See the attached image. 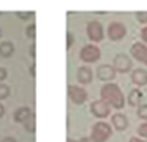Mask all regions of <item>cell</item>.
Wrapping results in <instances>:
<instances>
[{"instance_id":"6da1fadb","label":"cell","mask_w":147,"mask_h":142,"mask_svg":"<svg viewBox=\"0 0 147 142\" xmlns=\"http://www.w3.org/2000/svg\"><path fill=\"white\" fill-rule=\"evenodd\" d=\"M100 98H101L103 103H106L111 107L114 109H122L125 106V96L122 93L120 87L115 84H106L101 87V92H100Z\"/></svg>"},{"instance_id":"7a4b0ae2","label":"cell","mask_w":147,"mask_h":142,"mask_svg":"<svg viewBox=\"0 0 147 142\" xmlns=\"http://www.w3.org/2000/svg\"><path fill=\"white\" fill-rule=\"evenodd\" d=\"M112 128L109 123L106 122H96L92 128V134H90V139L93 142H106L109 137H111Z\"/></svg>"},{"instance_id":"3957f363","label":"cell","mask_w":147,"mask_h":142,"mask_svg":"<svg viewBox=\"0 0 147 142\" xmlns=\"http://www.w3.org/2000/svg\"><path fill=\"white\" fill-rule=\"evenodd\" d=\"M100 55H101V50H100L95 44H87V46H84L82 49H81V52H79L81 60L86 62V63L96 62V60L100 59Z\"/></svg>"},{"instance_id":"277c9868","label":"cell","mask_w":147,"mask_h":142,"mask_svg":"<svg viewBox=\"0 0 147 142\" xmlns=\"http://www.w3.org/2000/svg\"><path fill=\"white\" fill-rule=\"evenodd\" d=\"M68 96L71 98L74 104H84L89 98L87 90L81 85H68Z\"/></svg>"},{"instance_id":"5b68a950","label":"cell","mask_w":147,"mask_h":142,"mask_svg":"<svg viewBox=\"0 0 147 142\" xmlns=\"http://www.w3.org/2000/svg\"><path fill=\"white\" fill-rule=\"evenodd\" d=\"M87 36L93 41V43H98L105 38V30H103V25L98 21H90L87 24Z\"/></svg>"},{"instance_id":"8992f818","label":"cell","mask_w":147,"mask_h":142,"mask_svg":"<svg viewBox=\"0 0 147 142\" xmlns=\"http://www.w3.org/2000/svg\"><path fill=\"white\" fill-rule=\"evenodd\" d=\"M133 66V60L127 54H117L114 57V69L115 73H128Z\"/></svg>"},{"instance_id":"52a82bcc","label":"cell","mask_w":147,"mask_h":142,"mask_svg":"<svg viewBox=\"0 0 147 142\" xmlns=\"http://www.w3.org/2000/svg\"><path fill=\"white\" fill-rule=\"evenodd\" d=\"M108 35L112 41H119L127 35V27H125L122 22H111L108 27Z\"/></svg>"},{"instance_id":"ba28073f","label":"cell","mask_w":147,"mask_h":142,"mask_svg":"<svg viewBox=\"0 0 147 142\" xmlns=\"http://www.w3.org/2000/svg\"><path fill=\"white\" fill-rule=\"evenodd\" d=\"M90 110H92V114L95 117H98V118H106V117L109 115V112H111L109 106L106 103H103L101 100L92 101V103H90Z\"/></svg>"},{"instance_id":"9c48e42d","label":"cell","mask_w":147,"mask_h":142,"mask_svg":"<svg viewBox=\"0 0 147 142\" xmlns=\"http://www.w3.org/2000/svg\"><path fill=\"white\" fill-rule=\"evenodd\" d=\"M131 55L136 60H139L141 63L147 65V46L144 43H134L131 46Z\"/></svg>"},{"instance_id":"30bf717a","label":"cell","mask_w":147,"mask_h":142,"mask_svg":"<svg viewBox=\"0 0 147 142\" xmlns=\"http://www.w3.org/2000/svg\"><path fill=\"white\" fill-rule=\"evenodd\" d=\"M96 74H98L100 81H112L115 76V69L112 65H100L96 69Z\"/></svg>"},{"instance_id":"8fae6325","label":"cell","mask_w":147,"mask_h":142,"mask_svg":"<svg viewBox=\"0 0 147 142\" xmlns=\"http://www.w3.org/2000/svg\"><path fill=\"white\" fill-rule=\"evenodd\" d=\"M131 82L138 87H144L147 85V71L142 68H138L131 73Z\"/></svg>"},{"instance_id":"7c38bea8","label":"cell","mask_w":147,"mask_h":142,"mask_svg":"<svg viewBox=\"0 0 147 142\" xmlns=\"http://www.w3.org/2000/svg\"><path fill=\"white\" fill-rule=\"evenodd\" d=\"M111 123L115 129H119V131H123V129L128 128V118L120 112L114 114V115L111 117Z\"/></svg>"},{"instance_id":"4fadbf2b","label":"cell","mask_w":147,"mask_h":142,"mask_svg":"<svg viewBox=\"0 0 147 142\" xmlns=\"http://www.w3.org/2000/svg\"><path fill=\"white\" fill-rule=\"evenodd\" d=\"M93 79V71L89 68V66H79L78 68V81L81 84H90Z\"/></svg>"},{"instance_id":"5bb4252c","label":"cell","mask_w":147,"mask_h":142,"mask_svg":"<svg viewBox=\"0 0 147 142\" xmlns=\"http://www.w3.org/2000/svg\"><path fill=\"white\" fill-rule=\"evenodd\" d=\"M141 100H142V92H141L139 88H133V90L130 92V95H128V104L136 107L141 104Z\"/></svg>"},{"instance_id":"9a60e30c","label":"cell","mask_w":147,"mask_h":142,"mask_svg":"<svg viewBox=\"0 0 147 142\" xmlns=\"http://www.w3.org/2000/svg\"><path fill=\"white\" fill-rule=\"evenodd\" d=\"M30 115H32L30 107H19V109H16V112H14V120L19 122V123H24Z\"/></svg>"},{"instance_id":"2e32d148","label":"cell","mask_w":147,"mask_h":142,"mask_svg":"<svg viewBox=\"0 0 147 142\" xmlns=\"http://www.w3.org/2000/svg\"><path fill=\"white\" fill-rule=\"evenodd\" d=\"M13 52H14V44L11 41L0 43V55L2 57H10V55H13Z\"/></svg>"},{"instance_id":"e0dca14e","label":"cell","mask_w":147,"mask_h":142,"mask_svg":"<svg viewBox=\"0 0 147 142\" xmlns=\"http://www.w3.org/2000/svg\"><path fill=\"white\" fill-rule=\"evenodd\" d=\"M24 126H26V129H27L29 133H35L36 125H35V115H33V114L26 120V122H24Z\"/></svg>"},{"instance_id":"ac0fdd59","label":"cell","mask_w":147,"mask_h":142,"mask_svg":"<svg viewBox=\"0 0 147 142\" xmlns=\"http://www.w3.org/2000/svg\"><path fill=\"white\" fill-rule=\"evenodd\" d=\"M16 16L19 19H22V21H29V19L35 17V13H33V11H18Z\"/></svg>"},{"instance_id":"d6986e66","label":"cell","mask_w":147,"mask_h":142,"mask_svg":"<svg viewBox=\"0 0 147 142\" xmlns=\"http://www.w3.org/2000/svg\"><path fill=\"white\" fill-rule=\"evenodd\" d=\"M8 96H10V87L7 84H0V101L7 100Z\"/></svg>"},{"instance_id":"ffe728a7","label":"cell","mask_w":147,"mask_h":142,"mask_svg":"<svg viewBox=\"0 0 147 142\" xmlns=\"http://www.w3.org/2000/svg\"><path fill=\"white\" fill-rule=\"evenodd\" d=\"M138 117L147 120V104H139L138 106Z\"/></svg>"},{"instance_id":"44dd1931","label":"cell","mask_w":147,"mask_h":142,"mask_svg":"<svg viewBox=\"0 0 147 142\" xmlns=\"http://www.w3.org/2000/svg\"><path fill=\"white\" fill-rule=\"evenodd\" d=\"M35 32H36V25L35 24H30L29 27L26 28V35L29 38H35Z\"/></svg>"},{"instance_id":"7402d4cb","label":"cell","mask_w":147,"mask_h":142,"mask_svg":"<svg viewBox=\"0 0 147 142\" xmlns=\"http://www.w3.org/2000/svg\"><path fill=\"white\" fill-rule=\"evenodd\" d=\"M138 134H139V137H144V139H147V122L146 123H142V125L138 128Z\"/></svg>"},{"instance_id":"603a6c76","label":"cell","mask_w":147,"mask_h":142,"mask_svg":"<svg viewBox=\"0 0 147 142\" xmlns=\"http://www.w3.org/2000/svg\"><path fill=\"white\" fill-rule=\"evenodd\" d=\"M136 19H138V22H141V24H147V11L136 13Z\"/></svg>"},{"instance_id":"cb8c5ba5","label":"cell","mask_w":147,"mask_h":142,"mask_svg":"<svg viewBox=\"0 0 147 142\" xmlns=\"http://www.w3.org/2000/svg\"><path fill=\"white\" fill-rule=\"evenodd\" d=\"M73 43H74V36H73V33L68 32L67 33V49H70V47L73 46Z\"/></svg>"},{"instance_id":"d4e9b609","label":"cell","mask_w":147,"mask_h":142,"mask_svg":"<svg viewBox=\"0 0 147 142\" xmlns=\"http://www.w3.org/2000/svg\"><path fill=\"white\" fill-rule=\"evenodd\" d=\"M8 76V71L5 68H0V84H2V81H5Z\"/></svg>"},{"instance_id":"484cf974","label":"cell","mask_w":147,"mask_h":142,"mask_svg":"<svg viewBox=\"0 0 147 142\" xmlns=\"http://www.w3.org/2000/svg\"><path fill=\"white\" fill-rule=\"evenodd\" d=\"M141 38H142L144 43H147V27H144L142 30H141Z\"/></svg>"},{"instance_id":"4316f807","label":"cell","mask_w":147,"mask_h":142,"mask_svg":"<svg viewBox=\"0 0 147 142\" xmlns=\"http://www.w3.org/2000/svg\"><path fill=\"white\" fill-rule=\"evenodd\" d=\"M35 47H36V46H35V43H33L32 46H30V55H32L33 59H35Z\"/></svg>"},{"instance_id":"83f0119b","label":"cell","mask_w":147,"mask_h":142,"mask_svg":"<svg viewBox=\"0 0 147 142\" xmlns=\"http://www.w3.org/2000/svg\"><path fill=\"white\" fill-rule=\"evenodd\" d=\"M2 142H18V141L14 137H3V139H2Z\"/></svg>"},{"instance_id":"f1b7e54d","label":"cell","mask_w":147,"mask_h":142,"mask_svg":"<svg viewBox=\"0 0 147 142\" xmlns=\"http://www.w3.org/2000/svg\"><path fill=\"white\" fill-rule=\"evenodd\" d=\"M3 115H5V106L0 103V117H3Z\"/></svg>"},{"instance_id":"f546056e","label":"cell","mask_w":147,"mask_h":142,"mask_svg":"<svg viewBox=\"0 0 147 142\" xmlns=\"http://www.w3.org/2000/svg\"><path fill=\"white\" fill-rule=\"evenodd\" d=\"M128 142H146V141H142V139H139V137H131Z\"/></svg>"},{"instance_id":"4dcf8cb0","label":"cell","mask_w":147,"mask_h":142,"mask_svg":"<svg viewBox=\"0 0 147 142\" xmlns=\"http://www.w3.org/2000/svg\"><path fill=\"white\" fill-rule=\"evenodd\" d=\"M79 142H93V141H92V139H90V136H89V137H82V139H81Z\"/></svg>"},{"instance_id":"1f68e13d","label":"cell","mask_w":147,"mask_h":142,"mask_svg":"<svg viewBox=\"0 0 147 142\" xmlns=\"http://www.w3.org/2000/svg\"><path fill=\"white\" fill-rule=\"evenodd\" d=\"M30 74H32V76H35V65H32V66H30Z\"/></svg>"},{"instance_id":"d6a6232c","label":"cell","mask_w":147,"mask_h":142,"mask_svg":"<svg viewBox=\"0 0 147 142\" xmlns=\"http://www.w3.org/2000/svg\"><path fill=\"white\" fill-rule=\"evenodd\" d=\"M68 142H76V141H73V139H68Z\"/></svg>"},{"instance_id":"836d02e7","label":"cell","mask_w":147,"mask_h":142,"mask_svg":"<svg viewBox=\"0 0 147 142\" xmlns=\"http://www.w3.org/2000/svg\"><path fill=\"white\" fill-rule=\"evenodd\" d=\"M0 36H2V28H0Z\"/></svg>"}]
</instances>
